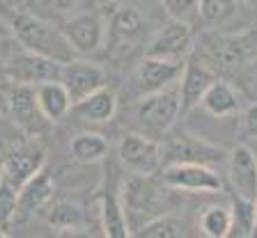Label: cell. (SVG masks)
I'll list each match as a JSON object with an SVG mask.
<instances>
[{
  "mask_svg": "<svg viewBox=\"0 0 257 238\" xmlns=\"http://www.w3.org/2000/svg\"><path fill=\"white\" fill-rule=\"evenodd\" d=\"M103 3H115V0H103Z\"/></svg>",
  "mask_w": 257,
  "mask_h": 238,
  "instance_id": "obj_37",
  "label": "cell"
},
{
  "mask_svg": "<svg viewBox=\"0 0 257 238\" xmlns=\"http://www.w3.org/2000/svg\"><path fill=\"white\" fill-rule=\"evenodd\" d=\"M230 227H232L230 208H225V206H209L200 215V231L209 238L230 236Z\"/></svg>",
  "mask_w": 257,
  "mask_h": 238,
  "instance_id": "obj_27",
  "label": "cell"
},
{
  "mask_svg": "<svg viewBox=\"0 0 257 238\" xmlns=\"http://www.w3.org/2000/svg\"><path fill=\"white\" fill-rule=\"evenodd\" d=\"M214 80H216V74L209 69L207 64L184 62L182 76L177 80V92H179V101H182V112L200 106L204 92L209 90V85L214 83Z\"/></svg>",
  "mask_w": 257,
  "mask_h": 238,
  "instance_id": "obj_16",
  "label": "cell"
},
{
  "mask_svg": "<svg viewBox=\"0 0 257 238\" xmlns=\"http://www.w3.org/2000/svg\"><path fill=\"white\" fill-rule=\"evenodd\" d=\"M124 192V213H134V215H145V213H154L161 204V197L156 185L147 176L136 174L122 185Z\"/></svg>",
  "mask_w": 257,
  "mask_h": 238,
  "instance_id": "obj_19",
  "label": "cell"
},
{
  "mask_svg": "<svg viewBox=\"0 0 257 238\" xmlns=\"http://www.w3.org/2000/svg\"><path fill=\"white\" fill-rule=\"evenodd\" d=\"M252 236H257V197H255V227H252Z\"/></svg>",
  "mask_w": 257,
  "mask_h": 238,
  "instance_id": "obj_34",
  "label": "cell"
},
{
  "mask_svg": "<svg viewBox=\"0 0 257 238\" xmlns=\"http://www.w3.org/2000/svg\"><path fill=\"white\" fill-rule=\"evenodd\" d=\"M53 192H55L53 176L42 167L37 174L30 176V179L19 188V206H16V215L28 217V215H32V213L42 211L48 201H51Z\"/></svg>",
  "mask_w": 257,
  "mask_h": 238,
  "instance_id": "obj_18",
  "label": "cell"
},
{
  "mask_svg": "<svg viewBox=\"0 0 257 238\" xmlns=\"http://www.w3.org/2000/svg\"><path fill=\"white\" fill-rule=\"evenodd\" d=\"M191 51H193V28L177 21H170L166 28H161L145 46L147 58L175 60V62H184Z\"/></svg>",
  "mask_w": 257,
  "mask_h": 238,
  "instance_id": "obj_8",
  "label": "cell"
},
{
  "mask_svg": "<svg viewBox=\"0 0 257 238\" xmlns=\"http://www.w3.org/2000/svg\"><path fill=\"white\" fill-rule=\"evenodd\" d=\"M80 0H37V5L46 12H53V14H69L71 10L78 7Z\"/></svg>",
  "mask_w": 257,
  "mask_h": 238,
  "instance_id": "obj_31",
  "label": "cell"
},
{
  "mask_svg": "<svg viewBox=\"0 0 257 238\" xmlns=\"http://www.w3.org/2000/svg\"><path fill=\"white\" fill-rule=\"evenodd\" d=\"M5 176V165H3V156H0V179Z\"/></svg>",
  "mask_w": 257,
  "mask_h": 238,
  "instance_id": "obj_35",
  "label": "cell"
},
{
  "mask_svg": "<svg viewBox=\"0 0 257 238\" xmlns=\"http://www.w3.org/2000/svg\"><path fill=\"white\" fill-rule=\"evenodd\" d=\"M248 5H257V0H246Z\"/></svg>",
  "mask_w": 257,
  "mask_h": 238,
  "instance_id": "obj_36",
  "label": "cell"
},
{
  "mask_svg": "<svg viewBox=\"0 0 257 238\" xmlns=\"http://www.w3.org/2000/svg\"><path fill=\"white\" fill-rule=\"evenodd\" d=\"M184 220L182 217L172 215V213H161V215H154L152 220L138 227L136 236L140 238H179L184 236Z\"/></svg>",
  "mask_w": 257,
  "mask_h": 238,
  "instance_id": "obj_25",
  "label": "cell"
},
{
  "mask_svg": "<svg viewBox=\"0 0 257 238\" xmlns=\"http://www.w3.org/2000/svg\"><path fill=\"white\" fill-rule=\"evenodd\" d=\"M179 112H182V101H179L177 85L154 92V94H145L140 99L138 108H136L140 124L150 133H156V135L170 131L175 126Z\"/></svg>",
  "mask_w": 257,
  "mask_h": 238,
  "instance_id": "obj_3",
  "label": "cell"
},
{
  "mask_svg": "<svg viewBox=\"0 0 257 238\" xmlns=\"http://www.w3.org/2000/svg\"><path fill=\"white\" fill-rule=\"evenodd\" d=\"M46 163V149L37 140L19 142L3 156L5 165V179L12 181L16 188H21L30 176H35Z\"/></svg>",
  "mask_w": 257,
  "mask_h": 238,
  "instance_id": "obj_9",
  "label": "cell"
},
{
  "mask_svg": "<svg viewBox=\"0 0 257 238\" xmlns=\"http://www.w3.org/2000/svg\"><path fill=\"white\" fill-rule=\"evenodd\" d=\"M106 28L108 23L103 16L85 12V14L69 16L60 30L76 55H92L101 51L106 44Z\"/></svg>",
  "mask_w": 257,
  "mask_h": 238,
  "instance_id": "obj_5",
  "label": "cell"
},
{
  "mask_svg": "<svg viewBox=\"0 0 257 238\" xmlns=\"http://www.w3.org/2000/svg\"><path fill=\"white\" fill-rule=\"evenodd\" d=\"M7 23H10L14 37L19 39V44L28 53L42 55V58L55 60V62H67V60L76 58L74 48L64 39L62 30L55 28L51 21L42 19V16L19 10Z\"/></svg>",
  "mask_w": 257,
  "mask_h": 238,
  "instance_id": "obj_1",
  "label": "cell"
},
{
  "mask_svg": "<svg viewBox=\"0 0 257 238\" xmlns=\"http://www.w3.org/2000/svg\"><path fill=\"white\" fill-rule=\"evenodd\" d=\"M227 176L234 195L255 201L257 197V156L248 147L239 144L227 156Z\"/></svg>",
  "mask_w": 257,
  "mask_h": 238,
  "instance_id": "obj_14",
  "label": "cell"
},
{
  "mask_svg": "<svg viewBox=\"0 0 257 238\" xmlns=\"http://www.w3.org/2000/svg\"><path fill=\"white\" fill-rule=\"evenodd\" d=\"M161 179L163 185L182 192H218L223 188L218 172L200 163H168Z\"/></svg>",
  "mask_w": 257,
  "mask_h": 238,
  "instance_id": "obj_4",
  "label": "cell"
},
{
  "mask_svg": "<svg viewBox=\"0 0 257 238\" xmlns=\"http://www.w3.org/2000/svg\"><path fill=\"white\" fill-rule=\"evenodd\" d=\"M19 10H23V0H0V19L10 21Z\"/></svg>",
  "mask_w": 257,
  "mask_h": 238,
  "instance_id": "obj_33",
  "label": "cell"
},
{
  "mask_svg": "<svg viewBox=\"0 0 257 238\" xmlns=\"http://www.w3.org/2000/svg\"><path fill=\"white\" fill-rule=\"evenodd\" d=\"M58 80L64 85V90L69 94L71 103H76V101H80L83 96L106 87V71H103V67L90 62V60L74 58V60L62 62Z\"/></svg>",
  "mask_w": 257,
  "mask_h": 238,
  "instance_id": "obj_6",
  "label": "cell"
},
{
  "mask_svg": "<svg viewBox=\"0 0 257 238\" xmlns=\"http://www.w3.org/2000/svg\"><path fill=\"white\" fill-rule=\"evenodd\" d=\"M161 154L168 163H200L211 167L223 158L225 151L191 135H179V138H172L166 147H161Z\"/></svg>",
  "mask_w": 257,
  "mask_h": 238,
  "instance_id": "obj_12",
  "label": "cell"
},
{
  "mask_svg": "<svg viewBox=\"0 0 257 238\" xmlns=\"http://www.w3.org/2000/svg\"><path fill=\"white\" fill-rule=\"evenodd\" d=\"M35 96H37L39 110L46 117V122L55 124L69 115L71 99L60 80H46V83L35 85Z\"/></svg>",
  "mask_w": 257,
  "mask_h": 238,
  "instance_id": "obj_20",
  "label": "cell"
},
{
  "mask_svg": "<svg viewBox=\"0 0 257 238\" xmlns=\"http://www.w3.org/2000/svg\"><path fill=\"white\" fill-rule=\"evenodd\" d=\"M69 151L78 163H99L108 156V142L99 133H80L69 142Z\"/></svg>",
  "mask_w": 257,
  "mask_h": 238,
  "instance_id": "obj_23",
  "label": "cell"
},
{
  "mask_svg": "<svg viewBox=\"0 0 257 238\" xmlns=\"http://www.w3.org/2000/svg\"><path fill=\"white\" fill-rule=\"evenodd\" d=\"M115 110H117V96L115 92L108 90V87H101V90L92 92V94L83 96L80 101L71 103V110L76 119L87 124H108L115 117Z\"/></svg>",
  "mask_w": 257,
  "mask_h": 238,
  "instance_id": "obj_17",
  "label": "cell"
},
{
  "mask_svg": "<svg viewBox=\"0 0 257 238\" xmlns=\"http://www.w3.org/2000/svg\"><path fill=\"white\" fill-rule=\"evenodd\" d=\"M161 3L170 21L186 23L193 28V23L200 19V0H161Z\"/></svg>",
  "mask_w": 257,
  "mask_h": 238,
  "instance_id": "obj_28",
  "label": "cell"
},
{
  "mask_svg": "<svg viewBox=\"0 0 257 238\" xmlns=\"http://www.w3.org/2000/svg\"><path fill=\"white\" fill-rule=\"evenodd\" d=\"M16 206H19V188L5 176L0 179V229H7L12 220L16 217Z\"/></svg>",
  "mask_w": 257,
  "mask_h": 238,
  "instance_id": "obj_29",
  "label": "cell"
},
{
  "mask_svg": "<svg viewBox=\"0 0 257 238\" xmlns=\"http://www.w3.org/2000/svg\"><path fill=\"white\" fill-rule=\"evenodd\" d=\"M200 106L211 117H220V119H223V117H234L236 112L241 110V99L232 85L216 78L214 83L209 85V90L204 92Z\"/></svg>",
  "mask_w": 257,
  "mask_h": 238,
  "instance_id": "obj_21",
  "label": "cell"
},
{
  "mask_svg": "<svg viewBox=\"0 0 257 238\" xmlns=\"http://www.w3.org/2000/svg\"><path fill=\"white\" fill-rule=\"evenodd\" d=\"M119 160L126 165L131 172L143 176H152L159 172L163 165L161 144L156 140L140 135V133H128L119 140Z\"/></svg>",
  "mask_w": 257,
  "mask_h": 238,
  "instance_id": "obj_7",
  "label": "cell"
},
{
  "mask_svg": "<svg viewBox=\"0 0 257 238\" xmlns=\"http://www.w3.org/2000/svg\"><path fill=\"white\" fill-rule=\"evenodd\" d=\"M241 122H243V131H246L250 138H257V103H252V106L246 108Z\"/></svg>",
  "mask_w": 257,
  "mask_h": 238,
  "instance_id": "obj_32",
  "label": "cell"
},
{
  "mask_svg": "<svg viewBox=\"0 0 257 238\" xmlns=\"http://www.w3.org/2000/svg\"><path fill=\"white\" fill-rule=\"evenodd\" d=\"M239 0H200V16L207 23H225L236 12Z\"/></svg>",
  "mask_w": 257,
  "mask_h": 238,
  "instance_id": "obj_30",
  "label": "cell"
},
{
  "mask_svg": "<svg viewBox=\"0 0 257 238\" xmlns=\"http://www.w3.org/2000/svg\"><path fill=\"white\" fill-rule=\"evenodd\" d=\"M7 108H10L12 122L23 133L35 135V133L44 131V126H46V117L42 115L37 96H35V85L14 83V87L7 94Z\"/></svg>",
  "mask_w": 257,
  "mask_h": 238,
  "instance_id": "obj_11",
  "label": "cell"
},
{
  "mask_svg": "<svg viewBox=\"0 0 257 238\" xmlns=\"http://www.w3.org/2000/svg\"><path fill=\"white\" fill-rule=\"evenodd\" d=\"M60 67H62V62H55V60L42 58V55H35V53H26L12 60L7 71H10V78L14 83L39 85V83H46V80H58Z\"/></svg>",
  "mask_w": 257,
  "mask_h": 238,
  "instance_id": "obj_15",
  "label": "cell"
},
{
  "mask_svg": "<svg viewBox=\"0 0 257 238\" xmlns=\"http://www.w3.org/2000/svg\"><path fill=\"white\" fill-rule=\"evenodd\" d=\"M48 224L58 231H74V229L85 227V211L76 201H55L46 213Z\"/></svg>",
  "mask_w": 257,
  "mask_h": 238,
  "instance_id": "obj_24",
  "label": "cell"
},
{
  "mask_svg": "<svg viewBox=\"0 0 257 238\" xmlns=\"http://www.w3.org/2000/svg\"><path fill=\"white\" fill-rule=\"evenodd\" d=\"M145 32H147V21L140 16V12L136 7H119L106 28V44L103 46H108L115 60L126 58L136 48H140Z\"/></svg>",
  "mask_w": 257,
  "mask_h": 238,
  "instance_id": "obj_2",
  "label": "cell"
},
{
  "mask_svg": "<svg viewBox=\"0 0 257 238\" xmlns=\"http://www.w3.org/2000/svg\"><path fill=\"white\" fill-rule=\"evenodd\" d=\"M99 217H101V227L103 233L108 238H126L131 236L128 231V220H126V213H124V206L119 197L106 188L101 190L99 195Z\"/></svg>",
  "mask_w": 257,
  "mask_h": 238,
  "instance_id": "obj_22",
  "label": "cell"
},
{
  "mask_svg": "<svg viewBox=\"0 0 257 238\" xmlns=\"http://www.w3.org/2000/svg\"><path fill=\"white\" fill-rule=\"evenodd\" d=\"M184 62H175V60H161V58H147L138 64V69L134 74V85L140 96L154 94L166 87L177 85L179 76H182Z\"/></svg>",
  "mask_w": 257,
  "mask_h": 238,
  "instance_id": "obj_10",
  "label": "cell"
},
{
  "mask_svg": "<svg viewBox=\"0 0 257 238\" xmlns=\"http://www.w3.org/2000/svg\"><path fill=\"white\" fill-rule=\"evenodd\" d=\"M230 217H232L230 236H239V238L252 236V227H255V201L234 195L232 197V206H230Z\"/></svg>",
  "mask_w": 257,
  "mask_h": 238,
  "instance_id": "obj_26",
  "label": "cell"
},
{
  "mask_svg": "<svg viewBox=\"0 0 257 238\" xmlns=\"http://www.w3.org/2000/svg\"><path fill=\"white\" fill-rule=\"evenodd\" d=\"M207 58L223 71H236L250 55V39L234 35H214L204 42Z\"/></svg>",
  "mask_w": 257,
  "mask_h": 238,
  "instance_id": "obj_13",
  "label": "cell"
}]
</instances>
